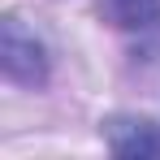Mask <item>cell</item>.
Listing matches in <instances>:
<instances>
[{"label":"cell","instance_id":"1","mask_svg":"<svg viewBox=\"0 0 160 160\" xmlns=\"http://www.w3.org/2000/svg\"><path fill=\"white\" fill-rule=\"evenodd\" d=\"M4 74L13 82H22V87H39L48 78V56L39 48V39L18 18L4 22Z\"/></svg>","mask_w":160,"mask_h":160},{"label":"cell","instance_id":"2","mask_svg":"<svg viewBox=\"0 0 160 160\" xmlns=\"http://www.w3.org/2000/svg\"><path fill=\"white\" fill-rule=\"evenodd\" d=\"M104 138L117 156H160V126L147 117H112Z\"/></svg>","mask_w":160,"mask_h":160}]
</instances>
